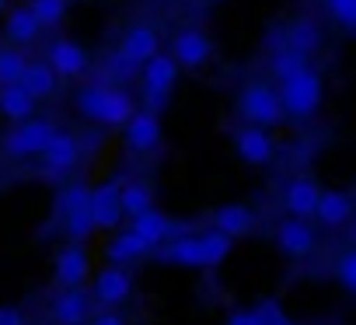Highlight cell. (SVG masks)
<instances>
[{
  "label": "cell",
  "mask_w": 356,
  "mask_h": 325,
  "mask_svg": "<svg viewBox=\"0 0 356 325\" xmlns=\"http://www.w3.org/2000/svg\"><path fill=\"white\" fill-rule=\"evenodd\" d=\"M77 109L102 126H122L133 116L136 102H133L129 91H122L115 84H91L77 95Z\"/></svg>",
  "instance_id": "6da1fadb"
},
{
  "label": "cell",
  "mask_w": 356,
  "mask_h": 325,
  "mask_svg": "<svg viewBox=\"0 0 356 325\" xmlns=\"http://www.w3.org/2000/svg\"><path fill=\"white\" fill-rule=\"evenodd\" d=\"M280 102H283V112L307 119L321 105V77L304 63L300 70H293L290 77L280 81Z\"/></svg>",
  "instance_id": "7a4b0ae2"
},
{
  "label": "cell",
  "mask_w": 356,
  "mask_h": 325,
  "mask_svg": "<svg viewBox=\"0 0 356 325\" xmlns=\"http://www.w3.org/2000/svg\"><path fill=\"white\" fill-rule=\"evenodd\" d=\"M140 74H143V109H150V112L161 116V109L168 105L171 88L178 81V63L171 60V53H154L140 67Z\"/></svg>",
  "instance_id": "3957f363"
},
{
  "label": "cell",
  "mask_w": 356,
  "mask_h": 325,
  "mask_svg": "<svg viewBox=\"0 0 356 325\" xmlns=\"http://www.w3.org/2000/svg\"><path fill=\"white\" fill-rule=\"evenodd\" d=\"M238 112L245 122L252 126H276L283 119V102L280 91H273L269 84H248L238 95Z\"/></svg>",
  "instance_id": "277c9868"
},
{
  "label": "cell",
  "mask_w": 356,
  "mask_h": 325,
  "mask_svg": "<svg viewBox=\"0 0 356 325\" xmlns=\"http://www.w3.org/2000/svg\"><path fill=\"white\" fill-rule=\"evenodd\" d=\"M53 133H56V126L49 119H25V122H18L15 129L4 133V154L18 157V161L22 157H35L53 140Z\"/></svg>",
  "instance_id": "5b68a950"
},
{
  "label": "cell",
  "mask_w": 356,
  "mask_h": 325,
  "mask_svg": "<svg viewBox=\"0 0 356 325\" xmlns=\"http://www.w3.org/2000/svg\"><path fill=\"white\" fill-rule=\"evenodd\" d=\"M42 175L46 179H63V175H70L74 168H77V157H81V143H77V136L74 133H67V129H56L53 133V140L42 147Z\"/></svg>",
  "instance_id": "8992f818"
},
{
  "label": "cell",
  "mask_w": 356,
  "mask_h": 325,
  "mask_svg": "<svg viewBox=\"0 0 356 325\" xmlns=\"http://www.w3.org/2000/svg\"><path fill=\"white\" fill-rule=\"evenodd\" d=\"M210 56H213V42L200 29H182V32L175 35V42H171V60L178 67H186V70L203 67Z\"/></svg>",
  "instance_id": "52a82bcc"
},
{
  "label": "cell",
  "mask_w": 356,
  "mask_h": 325,
  "mask_svg": "<svg viewBox=\"0 0 356 325\" xmlns=\"http://www.w3.org/2000/svg\"><path fill=\"white\" fill-rule=\"evenodd\" d=\"M122 126H126V147L136 154H147L161 143V116L150 109H133V116Z\"/></svg>",
  "instance_id": "ba28073f"
},
{
  "label": "cell",
  "mask_w": 356,
  "mask_h": 325,
  "mask_svg": "<svg viewBox=\"0 0 356 325\" xmlns=\"http://www.w3.org/2000/svg\"><path fill=\"white\" fill-rule=\"evenodd\" d=\"M119 186H122V182H102V186H95L91 196H88V210H91V217H95V228H102V231H112V228H119V221H122Z\"/></svg>",
  "instance_id": "9c48e42d"
},
{
  "label": "cell",
  "mask_w": 356,
  "mask_h": 325,
  "mask_svg": "<svg viewBox=\"0 0 356 325\" xmlns=\"http://www.w3.org/2000/svg\"><path fill=\"white\" fill-rule=\"evenodd\" d=\"M133 294V276L126 273V266H105L98 276H95V301L105 304V308H115L122 304L126 297Z\"/></svg>",
  "instance_id": "30bf717a"
},
{
  "label": "cell",
  "mask_w": 356,
  "mask_h": 325,
  "mask_svg": "<svg viewBox=\"0 0 356 325\" xmlns=\"http://www.w3.org/2000/svg\"><path fill=\"white\" fill-rule=\"evenodd\" d=\"M133 224H129V231H136L150 248H157L161 241H168V238H178V235H186V228H178L171 217H164L161 210H143V214H136V217H129Z\"/></svg>",
  "instance_id": "8fae6325"
},
{
  "label": "cell",
  "mask_w": 356,
  "mask_h": 325,
  "mask_svg": "<svg viewBox=\"0 0 356 325\" xmlns=\"http://www.w3.org/2000/svg\"><path fill=\"white\" fill-rule=\"evenodd\" d=\"M234 147H238L241 161H248V165H269L273 161V136L266 133V126L245 122L234 133Z\"/></svg>",
  "instance_id": "7c38bea8"
},
{
  "label": "cell",
  "mask_w": 356,
  "mask_h": 325,
  "mask_svg": "<svg viewBox=\"0 0 356 325\" xmlns=\"http://www.w3.org/2000/svg\"><path fill=\"white\" fill-rule=\"evenodd\" d=\"M119 53H122L133 67H143L154 53H161V39H157V32H154L150 25H133V29L122 35Z\"/></svg>",
  "instance_id": "4fadbf2b"
},
{
  "label": "cell",
  "mask_w": 356,
  "mask_h": 325,
  "mask_svg": "<svg viewBox=\"0 0 356 325\" xmlns=\"http://www.w3.org/2000/svg\"><path fill=\"white\" fill-rule=\"evenodd\" d=\"M276 245L290 255V259H304L314 248V231L307 228L304 217H290L276 228Z\"/></svg>",
  "instance_id": "5bb4252c"
},
{
  "label": "cell",
  "mask_w": 356,
  "mask_h": 325,
  "mask_svg": "<svg viewBox=\"0 0 356 325\" xmlns=\"http://www.w3.org/2000/svg\"><path fill=\"white\" fill-rule=\"evenodd\" d=\"M88 273H91V262H88V252H84L81 241H70L67 248H60V255H56V280L63 287H84Z\"/></svg>",
  "instance_id": "9a60e30c"
},
{
  "label": "cell",
  "mask_w": 356,
  "mask_h": 325,
  "mask_svg": "<svg viewBox=\"0 0 356 325\" xmlns=\"http://www.w3.org/2000/svg\"><path fill=\"white\" fill-rule=\"evenodd\" d=\"M157 259H161V262H171V266H196V269H203V245H200V235H178V238L161 241Z\"/></svg>",
  "instance_id": "2e32d148"
},
{
  "label": "cell",
  "mask_w": 356,
  "mask_h": 325,
  "mask_svg": "<svg viewBox=\"0 0 356 325\" xmlns=\"http://www.w3.org/2000/svg\"><path fill=\"white\" fill-rule=\"evenodd\" d=\"M49 67L60 77H77V74L88 70V53H84V46H77L70 39H56L49 46Z\"/></svg>",
  "instance_id": "e0dca14e"
},
{
  "label": "cell",
  "mask_w": 356,
  "mask_h": 325,
  "mask_svg": "<svg viewBox=\"0 0 356 325\" xmlns=\"http://www.w3.org/2000/svg\"><path fill=\"white\" fill-rule=\"evenodd\" d=\"M88 311H91V301L81 287H63V294H56L53 301V318L60 325H84Z\"/></svg>",
  "instance_id": "ac0fdd59"
},
{
  "label": "cell",
  "mask_w": 356,
  "mask_h": 325,
  "mask_svg": "<svg viewBox=\"0 0 356 325\" xmlns=\"http://www.w3.org/2000/svg\"><path fill=\"white\" fill-rule=\"evenodd\" d=\"M318 196H321V189L311 182V179H293L290 186H286V193H283V203H286V210H290V217H314V207H318Z\"/></svg>",
  "instance_id": "d6986e66"
},
{
  "label": "cell",
  "mask_w": 356,
  "mask_h": 325,
  "mask_svg": "<svg viewBox=\"0 0 356 325\" xmlns=\"http://www.w3.org/2000/svg\"><path fill=\"white\" fill-rule=\"evenodd\" d=\"M213 228L224 231L227 238H241V235H248L255 228V214L248 207H241V203H227V207H220L213 214Z\"/></svg>",
  "instance_id": "ffe728a7"
},
{
  "label": "cell",
  "mask_w": 356,
  "mask_h": 325,
  "mask_svg": "<svg viewBox=\"0 0 356 325\" xmlns=\"http://www.w3.org/2000/svg\"><path fill=\"white\" fill-rule=\"evenodd\" d=\"M147 252H150V245H147L136 231H119V235L108 241V248H105L108 262H115V266H129V262L143 259Z\"/></svg>",
  "instance_id": "44dd1931"
},
{
  "label": "cell",
  "mask_w": 356,
  "mask_h": 325,
  "mask_svg": "<svg viewBox=\"0 0 356 325\" xmlns=\"http://www.w3.org/2000/svg\"><path fill=\"white\" fill-rule=\"evenodd\" d=\"M0 112H4L11 122H25L35 112V98L22 84H4L0 88Z\"/></svg>",
  "instance_id": "7402d4cb"
},
{
  "label": "cell",
  "mask_w": 356,
  "mask_h": 325,
  "mask_svg": "<svg viewBox=\"0 0 356 325\" xmlns=\"http://www.w3.org/2000/svg\"><path fill=\"white\" fill-rule=\"evenodd\" d=\"M35 102L39 98H49L53 91H56V84H60V74L49 67V63H29L25 67V74H22V81H18Z\"/></svg>",
  "instance_id": "603a6c76"
},
{
  "label": "cell",
  "mask_w": 356,
  "mask_h": 325,
  "mask_svg": "<svg viewBox=\"0 0 356 325\" xmlns=\"http://www.w3.org/2000/svg\"><path fill=\"white\" fill-rule=\"evenodd\" d=\"M353 214V200L346 193H321L318 196V207H314V217L325 224V228H339L346 224Z\"/></svg>",
  "instance_id": "cb8c5ba5"
},
{
  "label": "cell",
  "mask_w": 356,
  "mask_h": 325,
  "mask_svg": "<svg viewBox=\"0 0 356 325\" xmlns=\"http://www.w3.org/2000/svg\"><path fill=\"white\" fill-rule=\"evenodd\" d=\"M119 203H122V217H136V214H143V210H150L154 207V193H150V186L147 182H122L119 186Z\"/></svg>",
  "instance_id": "d4e9b609"
},
{
  "label": "cell",
  "mask_w": 356,
  "mask_h": 325,
  "mask_svg": "<svg viewBox=\"0 0 356 325\" xmlns=\"http://www.w3.org/2000/svg\"><path fill=\"white\" fill-rule=\"evenodd\" d=\"M318 42H321V32H318V25L314 22H307V18H300V22H293L290 29H286V42L283 46H290V49H297V53H314L318 49Z\"/></svg>",
  "instance_id": "484cf974"
},
{
  "label": "cell",
  "mask_w": 356,
  "mask_h": 325,
  "mask_svg": "<svg viewBox=\"0 0 356 325\" xmlns=\"http://www.w3.org/2000/svg\"><path fill=\"white\" fill-rule=\"evenodd\" d=\"M200 245H203V269H213V266H220L227 255H231V245H234V238H227L224 231H207V235H200Z\"/></svg>",
  "instance_id": "4316f807"
},
{
  "label": "cell",
  "mask_w": 356,
  "mask_h": 325,
  "mask_svg": "<svg viewBox=\"0 0 356 325\" xmlns=\"http://www.w3.org/2000/svg\"><path fill=\"white\" fill-rule=\"evenodd\" d=\"M39 32H42V25H39V18H35L29 8H15V11L8 15V35H11L15 42H35Z\"/></svg>",
  "instance_id": "83f0119b"
},
{
  "label": "cell",
  "mask_w": 356,
  "mask_h": 325,
  "mask_svg": "<svg viewBox=\"0 0 356 325\" xmlns=\"http://www.w3.org/2000/svg\"><path fill=\"white\" fill-rule=\"evenodd\" d=\"M63 228H67V238L70 241H88L98 228H95V217H91V210H88V203L84 207H77V210H70L67 217H63Z\"/></svg>",
  "instance_id": "f1b7e54d"
},
{
  "label": "cell",
  "mask_w": 356,
  "mask_h": 325,
  "mask_svg": "<svg viewBox=\"0 0 356 325\" xmlns=\"http://www.w3.org/2000/svg\"><path fill=\"white\" fill-rule=\"evenodd\" d=\"M25 53L18 49H0V88L4 84H18L22 74H25Z\"/></svg>",
  "instance_id": "f546056e"
},
{
  "label": "cell",
  "mask_w": 356,
  "mask_h": 325,
  "mask_svg": "<svg viewBox=\"0 0 356 325\" xmlns=\"http://www.w3.org/2000/svg\"><path fill=\"white\" fill-rule=\"evenodd\" d=\"M29 11L39 18L42 29H49V25H60V22H63V15H67V0H32Z\"/></svg>",
  "instance_id": "4dcf8cb0"
},
{
  "label": "cell",
  "mask_w": 356,
  "mask_h": 325,
  "mask_svg": "<svg viewBox=\"0 0 356 325\" xmlns=\"http://www.w3.org/2000/svg\"><path fill=\"white\" fill-rule=\"evenodd\" d=\"M304 67V53H297V49H290V46H280L276 53H273V74L283 81V77H290L293 70H300Z\"/></svg>",
  "instance_id": "1f68e13d"
},
{
  "label": "cell",
  "mask_w": 356,
  "mask_h": 325,
  "mask_svg": "<svg viewBox=\"0 0 356 325\" xmlns=\"http://www.w3.org/2000/svg\"><path fill=\"white\" fill-rule=\"evenodd\" d=\"M88 196H91V189H88L84 182H74V186H67V189L60 193V200H56V214H60V217H67L70 210L84 207V203H88Z\"/></svg>",
  "instance_id": "d6a6232c"
},
{
  "label": "cell",
  "mask_w": 356,
  "mask_h": 325,
  "mask_svg": "<svg viewBox=\"0 0 356 325\" xmlns=\"http://www.w3.org/2000/svg\"><path fill=\"white\" fill-rule=\"evenodd\" d=\"M328 8L346 29H356V0H328Z\"/></svg>",
  "instance_id": "836d02e7"
},
{
  "label": "cell",
  "mask_w": 356,
  "mask_h": 325,
  "mask_svg": "<svg viewBox=\"0 0 356 325\" xmlns=\"http://www.w3.org/2000/svg\"><path fill=\"white\" fill-rule=\"evenodd\" d=\"M339 280H342L346 290L356 294V252H346V255L339 259Z\"/></svg>",
  "instance_id": "e575fe53"
},
{
  "label": "cell",
  "mask_w": 356,
  "mask_h": 325,
  "mask_svg": "<svg viewBox=\"0 0 356 325\" xmlns=\"http://www.w3.org/2000/svg\"><path fill=\"white\" fill-rule=\"evenodd\" d=\"M255 315L262 318V325H280V322H286V315H283L280 301H262V304L255 308Z\"/></svg>",
  "instance_id": "d590c367"
},
{
  "label": "cell",
  "mask_w": 356,
  "mask_h": 325,
  "mask_svg": "<svg viewBox=\"0 0 356 325\" xmlns=\"http://www.w3.org/2000/svg\"><path fill=\"white\" fill-rule=\"evenodd\" d=\"M136 70H140V67H133V63H129V60H126L122 53H115V56L108 60V74H112V77H119V81H126V77H133Z\"/></svg>",
  "instance_id": "8d00e7d4"
},
{
  "label": "cell",
  "mask_w": 356,
  "mask_h": 325,
  "mask_svg": "<svg viewBox=\"0 0 356 325\" xmlns=\"http://www.w3.org/2000/svg\"><path fill=\"white\" fill-rule=\"evenodd\" d=\"M227 325H262V318H259L255 311H234V315L227 318Z\"/></svg>",
  "instance_id": "74e56055"
},
{
  "label": "cell",
  "mask_w": 356,
  "mask_h": 325,
  "mask_svg": "<svg viewBox=\"0 0 356 325\" xmlns=\"http://www.w3.org/2000/svg\"><path fill=\"white\" fill-rule=\"evenodd\" d=\"M0 325H25V315L18 308H0Z\"/></svg>",
  "instance_id": "f35d334b"
},
{
  "label": "cell",
  "mask_w": 356,
  "mask_h": 325,
  "mask_svg": "<svg viewBox=\"0 0 356 325\" xmlns=\"http://www.w3.org/2000/svg\"><path fill=\"white\" fill-rule=\"evenodd\" d=\"M91 325H126V322H122L119 315H112V311H102V315H98Z\"/></svg>",
  "instance_id": "ab89813d"
},
{
  "label": "cell",
  "mask_w": 356,
  "mask_h": 325,
  "mask_svg": "<svg viewBox=\"0 0 356 325\" xmlns=\"http://www.w3.org/2000/svg\"><path fill=\"white\" fill-rule=\"evenodd\" d=\"M280 325H293V322H280Z\"/></svg>",
  "instance_id": "60d3db41"
},
{
  "label": "cell",
  "mask_w": 356,
  "mask_h": 325,
  "mask_svg": "<svg viewBox=\"0 0 356 325\" xmlns=\"http://www.w3.org/2000/svg\"><path fill=\"white\" fill-rule=\"evenodd\" d=\"M0 4H4V0H0Z\"/></svg>",
  "instance_id": "b9f144b4"
}]
</instances>
